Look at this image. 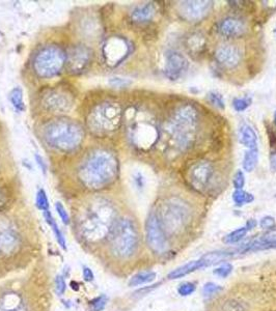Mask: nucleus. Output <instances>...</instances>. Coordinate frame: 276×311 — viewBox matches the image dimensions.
Returning <instances> with one entry per match:
<instances>
[{
  "label": "nucleus",
  "instance_id": "obj_1",
  "mask_svg": "<svg viewBox=\"0 0 276 311\" xmlns=\"http://www.w3.org/2000/svg\"><path fill=\"white\" fill-rule=\"evenodd\" d=\"M118 220L112 203L104 198H96L90 200L80 213L78 228L85 240L96 243L109 240Z\"/></svg>",
  "mask_w": 276,
  "mask_h": 311
},
{
  "label": "nucleus",
  "instance_id": "obj_2",
  "mask_svg": "<svg viewBox=\"0 0 276 311\" xmlns=\"http://www.w3.org/2000/svg\"><path fill=\"white\" fill-rule=\"evenodd\" d=\"M118 170V160L112 151L96 149L82 160L77 169V176L85 188L98 191L116 179Z\"/></svg>",
  "mask_w": 276,
  "mask_h": 311
},
{
  "label": "nucleus",
  "instance_id": "obj_3",
  "mask_svg": "<svg viewBox=\"0 0 276 311\" xmlns=\"http://www.w3.org/2000/svg\"><path fill=\"white\" fill-rule=\"evenodd\" d=\"M42 137L51 148L61 152H71L82 143L84 130L79 122L59 117L51 119L44 124Z\"/></svg>",
  "mask_w": 276,
  "mask_h": 311
},
{
  "label": "nucleus",
  "instance_id": "obj_4",
  "mask_svg": "<svg viewBox=\"0 0 276 311\" xmlns=\"http://www.w3.org/2000/svg\"><path fill=\"white\" fill-rule=\"evenodd\" d=\"M198 126V111L194 106L185 104L177 108L167 121L166 131L177 147L187 149L196 136Z\"/></svg>",
  "mask_w": 276,
  "mask_h": 311
},
{
  "label": "nucleus",
  "instance_id": "obj_5",
  "mask_svg": "<svg viewBox=\"0 0 276 311\" xmlns=\"http://www.w3.org/2000/svg\"><path fill=\"white\" fill-rule=\"evenodd\" d=\"M124 111L119 103L103 101L93 106L86 116V126L90 133L102 137L117 130L122 121Z\"/></svg>",
  "mask_w": 276,
  "mask_h": 311
},
{
  "label": "nucleus",
  "instance_id": "obj_6",
  "mask_svg": "<svg viewBox=\"0 0 276 311\" xmlns=\"http://www.w3.org/2000/svg\"><path fill=\"white\" fill-rule=\"evenodd\" d=\"M157 215L167 237H175L182 234L192 219L190 206L177 197L165 200L159 208Z\"/></svg>",
  "mask_w": 276,
  "mask_h": 311
},
{
  "label": "nucleus",
  "instance_id": "obj_7",
  "mask_svg": "<svg viewBox=\"0 0 276 311\" xmlns=\"http://www.w3.org/2000/svg\"><path fill=\"white\" fill-rule=\"evenodd\" d=\"M108 241L111 252L117 258L127 260L135 255L139 248V234L133 220L119 219Z\"/></svg>",
  "mask_w": 276,
  "mask_h": 311
},
{
  "label": "nucleus",
  "instance_id": "obj_8",
  "mask_svg": "<svg viewBox=\"0 0 276 311\" xmlns=\"http://www.w3.org/2000/svg\"><path fill=\"white\" fill-rule=\"evenodd\" d=\"M129 121L128 134L134 146L140 149H146L157 142L159 129L156 120L150 114L135 110Z\"/></svg>",
  "mask_w": 276,
  "mask_h": 311
},
{
  "label": "nucleus",
  "instance_id": "obj_9",
  "mask_svg": "<svg viewBox=\"0 0 276 311\" xmlns=\"http://www.w3.org/2000/svg\"><path fill=\"white\" fill-rule=\"evenodd\" d=\"M67 54L64 49L55 45L44 46L35 55L33 67L41 78H51L66 68Z\"/></svg>",
  "mask_w": 276,
  "mask_h": 311
},
{
  "label": "nucleus",
  "instance_id": "obj_10",
  "mask_svg": "<svg viewBox=\"0 0 276 311\" xmlns=\"http://www.w3.org/2000/svg\"><path fill=\"white\" fill-rule=\"evenodd\" d=\"M146 244L155 254L162 255L168 251V237L165 234L157 212H150L145 221Z\"/></svg>",
  "mask_w": 276,
  "mask_h": 311
},
{
  "label": "nucleus",
  "instance_id": "obj_11",
  "mask_svg": "<svg viewBox=\"0 0 276 311\" xmlns=\"http://www.w3.org/2000/svg\"><path fill=\"white\" fill-rule=\"evenodd\" d=\"M73 103V96L65 88H50L41 96V105L47 111L53 113L68 112L72 108Z\"/></svg>",
  "mask_w": 276,
  "mask_h": 311
},
{
  "label": "nucleus",
  "instance_id": "obj_12",
  "mask_svg": "<svg viewBox=\"0 0 276 311\" xmlns=\"http://www.w3.org/2000/svg\"><path fill=\"white\" fill-rule=\"evenodd\" d=\"M212 8L213 3L209 0H190L180 4L179 13L183 19L189 22H198L210 14Z\"/></svg>",
  "mask_w": 276,
  "mask_h": 311
},
{
  "label": "nucleus",
  "instance_id": "obj_13",
  "mask_svg": "<svg viewBox=\"0 0 276 311\" xmlns=\"http://www.w3.org/2000/svg\"><path fill=\"white\" fill-rule=\"evenodd\" d=\"M214 167L209 162H198L190 170L189 180L193 188L203 192L209 188L213 179Z\"/></svg>",
  "mask_w": 276,
  "mask_h": 311
},
{
  "label": "nucleus",
  "instance_id": "obj_14",
  "mask_svg": "<svg viewBox=\"0 0 276 311\" xmlns=\"http://www.w3.org/2000/svg\"><path fill=\"white\" fill-rule=\"evenodd\" d=\"M67 54L66 67L72 73L82 72L90 62L91 51L83 45L73 46Z\"/></svg>",
  "mask_w": 276,
  "mask_h": 311
},
{
  "label": "nucleus",
  "instance_id": "obj_15",
  "mask_svg": "<svg viewBox=\"0 0 276 311\" xmlns=\"http://www.w3.org/2000/svg\"><path fill=\"white\" fill-rule=\"evenodd\" d=\"M188 69V61L178 51H168L165 59L164 74L168 79L177 80Z\"/></svg>",
  "mask_w": 276,
  "mask_h": 311
},
{
  "label": "nucleus",
  "instance_id": "obj_16",
  "mask_svg": "<svg viewBox=\"0 0 276 311\" xmlns=\"http://www.w3.org/2000/svg\"><path fill=\"white\" fill-rule=\"evenodd\" d=\"M130 52L129 43L121 38H112L105 45V56L111 64H119Z\"/></svg>",
  "mask_w": 276,
  "mask_h": 311
},
{
  "label": "nucleus",
  "instance_id": "obj_17",
  "mask_svg": "<svg viewBox=\"0 0 276 311\" xmlns=\"http://www.w3.org/2000/svg\"><path fill=\"white\" fill-rule=\"evenodd\" d=\"M215 58L218 64L227 69H234L240 65L242 60L241 51L232 45L220 47L216 53Z\"/></svg>",
  "mask_w": 276,
  "mask_h": 311
},
{
  "label": "nucleus",
  "instance_id": "obj_18",
  "mask_svg": "<svg viewBox=\"0 0 276 311\" xmlns=\"http://www.w3.org/2000/svg\"><path fill=\"white\" fill-rule=\"evenodd\" d=\"M276 248V228L267 230L261 238L256 239L249 243H246L244 246H241L242 253L250 252V251H260L267 250V249Z\"/></svg>",
  "mask_w": 276,
  "mask_h": 311
},
{
  "label": "nucleus",
  "instance_id": "obj_19",
  "mask_svg": "<svg viewBox=\"0 0 276 311\" xmlns=\"http://www.w3.org/2000/svg\"><path fill=\"white\" fill-rule=\"evenodd\" d=\"M19 245V237L13 227L0 228V252L11 254L16 251Z\"/></svg>",
  "mask_w": 276,
  "mask_h": 311
},
{
  "label": "nucleus",
  "instance_id": "obj_20",
  "mask_svg": "<svg viewBox=\"0 0 276 311\" xmlns=\"http://www.w3.org/2000/svg\"><path fill=\"white\" fill-rule=\"evenodd\" d=\"M218 29L227 38H238L245 33V24L240 19L229 17L220 22Z\"/></svg>",
  "mask_w": 276,
  "mask_h": 311
},
{
  "label": "nucleus",
  "instance_id": "obj_21",
  "mask_svg": "<svg viewBox=\"0 0 276 311\" xmlns=\"http://www.w3.org/2000/svg\"><path fill=\"white\" fill-rule=\"evenodd\" d=\"M209 263L206 261V258L204 256H202L198 260H194L191 261L185 265H183L177 269H174L173 271H171L168 275L167 278L170 280H174V279H179V278H183L185 276H188L191 273H194L198 270H202L204 268L209 267Z\"/></svg>",
  "mask_w": 276,
  "mask_h": 311
},
{
  "label": "nucleus",
  "instance_id": "obj_22",
  "mask_svg": "<svg viewBox=\"0 0 276 311\" xmlns=\"http://www.w3.org/2000/svg\"><path fill=\"white\" fill-rule=\"evenodd\" d=\"M0 311H27V309L20 295L6 293L0 297Z\"/></svg>",
  "mask_w": 276,
  "mask_h": 311
},
{
  "label": "nucleus",
  "instance_id": "obj_23",
  "mask_svg": "<svg viewBox=\"0 0 276 311\" xmlns=\"http://www.w3.org/2000/svg\"><path fill=\"white\" fill-rule=\"evenodd\" d=\"M238 138L241 144L244 146L248 147V149L252 148H258V136L255 130L252 126L247 123H243L239 128Z\"/></svg>",
  "mask_w": 276,
  "mask_h": 311
},
{
  "label": "nucleus",
  "instance_id": "obj_24",
  "mask_svg": "<svg viewBox=\"0 0 276 311\" xmlns=\"http://www.w3.org/2000/svg\"><path fill=\"white\" fill-rule=\"evenodd\" d=\"M155 15V7L153 4H146L144 6L136 8L132 14H131V19L134 22L137 23H142L149 21Z\"/></svg>",
  "mask_w": 276,
  "mask_h": 311
},
{
  "label": "nucleus",
  "instance_id": "obj_25",
  "mask_svg": "<svg viewBox=\"0 0 276 311\" xmlns=\"http://www.w3.org/2000/svg\"><path fill=\"white\" fill-rule=\"evenodd\" d=\"M43 214H44V217H45V220H46L47 224L51 227V229H52V231H53V234H54V236H55V239H56L58 245H59L61 248H63L64 250H67V242H66V239H65L63 232H61V230H60L58 224L56 223L55 219L53 218V216H52L50 210L43 212Z\"/></svg>",
  "mask_w": 276,
  "mask_h": 311
},
{
  "label": "nucleus",
  "instance_id": "obj_26",
  "mask_svg": "<svg viewBox=\"0 0 276 311\" xmlns=\"http://www.w3.org/2000/svg\"><path fill=\"white\" fill-rule=\"evenodd\" d=\"M156 279V273L153 271H144V272H139L135 275H133L130 280H129V287L130 288H135L139 286H143L146 283H150L154 281Z\"/></svg>",
  "mask_w": 276,
  "mask_h": 311
},
{
  "label": "nucleus",
  "instance_id": "obj_27",
  "mask_svg": "<svg viewBox=\"0 0 276 311\" xmlns=\"http://www.w3.org/2000/svg\"><path fill=\"white\" fill-rule=\"evenodd\" d=\"M9 99L12 106L17 112L20 113L25 110V103L23 101V90L21 87L17 86L13 88L9 95Z\"/></svg>",
  "mask_w": 276,
  "mask_h": 311
},
{
  "label": "nucleus",
  "instance_id": "obj_28",
  "mask_svg": "<svg viewBox=\"0 0 276 311\" xmlns=\"http://www.w3.org/2000/svg\"><path fill=\"white\" fill-rule=\"evenodd\" d=\"M258 161H259V150H258V148L248 149L246 152H245L244 159H243L244 170H246L248 172L253 171L257 167Z\"/></svg>",
  "mask_w": 276,
  "mask_h": 311
},
{
  "label": "nucleus",
  "instance_id": "obj_29",
  "mask_svg": "<svg viewBox=\"0 0 276 311\" xmlns=\"http://www.w3.org/2000/svg\"><path fill=\"white\" fill-rule=\"evenodd\" d=\"M247 232H248V230H247L246 227H245V226L244 227H240V228L230 232L229 235H227L223 238V242L225 244H230V245L238 244V243H240L241 241L244 240V238L246 237Z\"/></svg>",
  "mask_w": 276,
  "mask_h": 311
},
{
  "label": "nucleus",
  "instance_id": "obj_30",
  "mask_svg": "<svg viewBox=\"0 0 276 311\" xmlns=\"http://www.w3.org/2000/svg\"><path fill=\"white\" fill-rule=\"evenodd\" d=\"M233 200L237 206H242L244 204L252 203L255 200V197L253 194L242 190H236L233 193Z\"/></svg>",
  "mask_w": 276,
  "mask_h": 311
},
{
  "label": "nucleus",
  "instance_id": "obj_31",
  "mask_svg": "<svg viewBox=\"0 0 276 311\" xmlns=\"http://www.w3.org/2000/svg\"><path fill=\"white\" fill-rule=\"evenodd\" d=\"M195 291H196V283L191 282V281L183 282L178 288V294L181 297H188V296L192 295Z\"/></svg>",
  "mask_w": 276,
  "mask_h": 311
},
{
  "label": "nucleus",
  "instance_id": "obj_32",
  "mask_svg": "<svg viewBox=\"0 0 276 311\" xmlns=\"http://www.w3.org/2000/svg\"><path fill=\"white\" fill-rule=\"evenodd\" d=\"M36 203H37L38 209L42 212L49 210V199L47 197L46 192L43 189H40L38 191L37 197H36Z\"/></svg>",
  "mask_w": 276,
  "mask_h": 311
},
{
  "label": "nucleus",
  "instance_id": "obj_33",
  "mask_svg": "<svg viewBox=\"0 0 276 311\" xmlns=\"http://www.w3.org/2000/svg\"><path fill=\"white\" fill-rule=\"evenodd\" d=\"M107 301H108V299L104 295L93 299L89 302L90 311H102V310H104V308L106 307Z\"/></svg>",
  "mask_w": 276,
  "mask_h": 311
},
{
  "label": "nucleus",
  "instance_id": "obj_34",
  "mask_svg": "<svg viewBox=\"0 0 276 311\" xmlns=\"http://www.w3.org/2000/svg\"><path fill=\"white\" fill-rule=\"evenodd\" d=\"M222 291V288L216 283L214 282H207L206 284H204L203 287V295L206 298H210L212 296H215L217 294H219Z\"/></svg>",
  "mask_w": 276,
  "mask_h": 311
},
{
  "label": "nucleus",
  "instance_id": "obj_35",
  "mask_svg": "<svg viewBox=\"0 0 276 311\" xmlns=\"http://www.w3.org/2000/svg\"><path fill=\"white\" fill-rule=\"evenodd\" d=\"M208 100L213 106H215L216 108L224 109V101H223V98H222L220 93L215 92V91L209 92L208 93Z\"/></svg>",
  "mask_w": 276,
  "mask_h": 311
},
{
  "label": "nucleus",
  "instance_id": "obj_36",
  "mask_svg": "<svg viewBox=\"0 0 276 311\" xmlns=\"http://www.w3.org/2000/svg\"><path fill=\"white\" fill-rule=\"evenodd\" d=\"M252 105V99L249 98H236L233 101V107L237 112L246 110Z\"/></svg>",
  "mask_w": 276,
  "mask_h": 311
},
{
  "label": "nucleus",
  "instance_id": "obj_37",
  "mask_svg": "<svg viewBox=\"0 0 276 311\" xmlns=\"http://www.w3.org/2000/svg\"><path fill=\"white\" fill-rule=\"evenodd\" d=\"M55 210H56V212H57V214H58V216L60 218V220L63 221V223L65 225H69L70 222H71V219H70V216H69L66 208L64 206V204L61 203L60 201H56Z\"/></svg>",
  "mask_w": 276,
  "mask_h": 311
},
{
  "label": "nucleus",
  "instance_id": "obj_38",
  "mask_svg": "<svg viewBox=\"0 0 276 311\" xmlns=\"http://www.w3.org/2000/svg\"><path fill=\"white\" fill-rule=\"evenodd\" d=\"M233 270H234L233 266L230 263H225V264H222L219 267H217L215 270L213 271V273H214V275H216L217 277L227 278L232 274Z\"/></svg>",
  "mask_w": 276,
  "mask_h": 311
},
{
  "label": "nucleus",
  "instance_id": "obj_39",
  "mask_svg": "<svg viewBox=\"0 0 276 311\" xmlns=\"http://www.w3.org/2000/svg\"><path fill=\"white\" fill-rule=\"evenodd\" d=\"M190 41H192V43L188 42V49L192 52V53H196L202 51L203 47H204V43H203V37H196L193 36L191 37Z\"/></svg>",
  "mask_w": 276,
  "mask_h": 311
},
{
  "label": "nucleus",
  "instance_id": "obj_40",
  "mask_svg": "<svg viewBox=\"0 0 276 311\" xmlns=\"http://www.w3.org/2000/svg\"><path fill=\"white\" fill-rule=\"evenodd\" d=\"M55 289H56V293L59 295V296H63L66 292V289H67V284H66V281H65V278L63 276H56L55 278Z\"/></svg>",
  "mask_w": 276,
  "mask_h": 311
},
{
  "label": "nucleus",
  "instance_id": "obj_41",
  "mask_svg": "<svg viewBox=\"0 0 276 311\" xmlns=\"http://www.w3.org/2000/svg\"><path fill=\"white\" fill-rule=\"evenodd\" d=\"M275 225H276L275 219L271 216H265V217L262 218L261 221H260V226L263 229H266V230H270V229L275 228Z\"/></svg>",
  "mask_w": 276,
  "mask_h": 311
},
{
  "label": "nucleus",
  "instance_id": "obj_42",
  "mask_svg": "<svg viewBox=\"0 0 276 311\" xmlns=\"http://www.w3.org/2000/svg\"><path fill=\"white\" fill-rule=\"evenodd\" d=\"M233 184H234V187L236 188V190H242L243 189V187L245 185V176H244V173L241 170H238L235 173Z\"/></svg>",
  "mask_w": 276,
  "mask_h": 311
},
{
  "label": "nucleus",
  "instance_id": "obj_43",
  "mask_svg": "<svg viewBox=\"0 0 276 311\" xmlns=\"http://www.w3.org/2000/svg\"><path fill=\"white\" fill-rule=\"evenodd\" d=\"M110 85L116 88H122V87H127L128 85L131 84V82L128 79H124V78H118V77H114L111 78L109 81Z\"/></svg>",
  "mask_w": 276,
  "mask_h": 311
},
{
  "label": "nucleus",
  "instance_id": "obj_44",
  "mask_svg": "<svg viewBox=\"0 0 276 311\" xmlns=\"http://www.w3.org/2000/svg\"><path fill=\"white\" fill-rule=\"evenodd\" d=\"M8 200H9L8 191L5 188H3V187H0V211L7 205Z\"/></svg>",
  "mask_w": 276,
  "mask_h": 311
},
{
  "label": "nucleus",
  "instance_id": "obj_45",
  "mask_svg": "<svg viewBox=\"0 0 276 311\" xmlns=\"http://www.w3.org/2000/svg\"><path fill=\"white\" fill-rule=\"evenodd\" d=\"M82 274H83V278L85 281L87 282H91L95 278V275L93 273V271H91L88 267H83V270H82Z\"/></svg>",
  "mask_w": 276,
  "mask_h": 311
},
{
  "label": "nucleus",
  "instance_id": "obj_46",
  "mask_svg": "<svg viewBox=\"0 0 276 311\" xmlns=\"http://www.w3.org/2000/svg\"><path fill=\"white\" fill-rule=\"evenodd\" d=\"M36 161H37L38 165L40 166L41 170L45 173L46 170H47V165H46V163H45V161H44V159H43L42 156H40L39 153H36Z\"/></svg>",
  "mask_w": 276,
  "mask_h": 311
},
{
  "label": "nucleus",
  "instance_id": "obj_47",
  "mask_svg": "<svg viewBox=\"0 0 276 311\" xmlns=\"http://www.w3.org/2000/svg\"><path fill=\"white\" fill-rule=\"evenodd\" d=\"M270 165L272 170L276 171V150L272 151L270 154Z\"/></svg>",
  "mask_w": 276,
  "mask_h": 311
},
{
  "label": "nucleus",
  "instance_id": "obj_48",
  "mask_svg": "<svg viewBox=\"0 0 276 311\" xmlns=\"http://www.w3.org/2000/svg\"><path fill=\"white\" fill-rule=\"evenodd\" d=\"M135 183H136V185H137V187L138 188H142L143 187V185H144V182H143V177H142V175L140 174V173H137V175L135 176Z\"/></svg>",
  "mask_w": 276,
  "mask_h": 311
},
{
  "label": "nucleus",
  "instance_id": "obj_49",
  "mask_svg": "<svg viewBox=\"0 0 276 311\" xmlns=\"http://www.w3.org/2000/svg\"><path fill=\"white\" fill-rule=\"evenodd\" d=\"M257 225H258L257 220H255V219H249V220L246 222V225H245V227L247 228V230H250V229L256 228Z\"/></svg>",
  "mask_w": 276,
  "mask_h": 311
},
{
  "label": "nucleus",
  "instance_id": "obj_50",
  "mask_svg": "<svg viewBox=\"0 0 276 311\" xmlns=\"http://www.w3.org/2000/svg\"><path fill=\"white\" fill-rule=\"evenodd\" d=\"M274 122L276 124V111H275V114H274Z\"/></svg>",
  "mask_w": 276,
  "mask_h": 311
}]
</instances>
